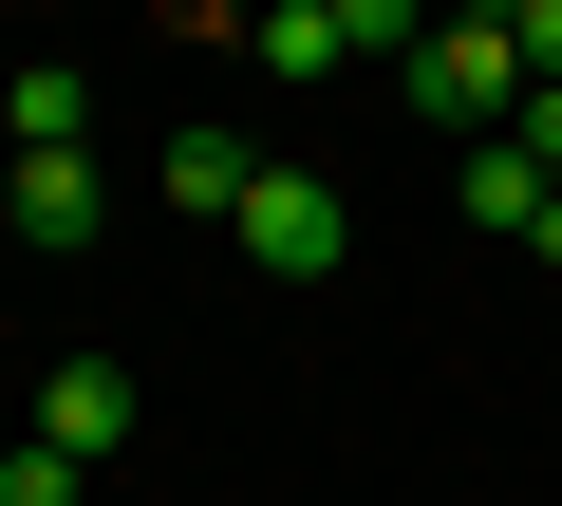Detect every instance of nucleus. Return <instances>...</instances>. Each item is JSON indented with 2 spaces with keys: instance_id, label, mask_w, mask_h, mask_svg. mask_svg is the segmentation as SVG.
I'll list each match as a JSON object with an SVG mask.
<instances>
[{
  "instance_id": "nucleus-1",
  "label": "nucleus",
  "mask_w": 562,
  "mask_h": 506,
  "mask_svg": "<svg viewBox=\"0 0 562 506\" xmlns=\"http://www.w3.org/2000/svg\"><path fill=\"white\" fill-rule=\"evenodd\" d=\"M394 94H413V113H431V132H506V113H525V57H506V38H487V20H431V38H413V76H394Z\"/></svg>"
},
{
  "instance_id": "nucleus-2",
  "label": "nucleus",
  "mask_w": 562,
  "mask_h": 506,
  "mask_svg": "<svg viewBox=\"0 0 562 506\" xmlns=\"http://www.w3.org/2000/svg\"><path fill=\"white\" fill-rule=\"evenodd\" d=\"M225 244H244V263H262V282H319V263H338V244H357V206H338L319 169H262Z\"/></svg>"
},
{
  "instance_id": "nucleus-3",
  "label": "nucleus",
  "mask_w": 562,
  "mask_h": 506,
  "mask_svg": "<svg viewBox=\"0 0 562 506\" xmlns=\"http://www.w3.org/2000/svg\"><path fill=\"white\" fill-rule=\"evenodd\" d=\"M113 431H132V375H113V357H57V375H38V450H76V469H94Z\"/></svg>"
},
{
  "instance_id": "nucleus-4",
  "label": "nucleus",
  "mask_w": 562,
  "mask_h": 506,
  "mask_svg": "<svg viewBox=\"0 0 562 506\" xmlns=\"http://www.w3.org/2000/svg\"><path fill=\"white\" fill-rule=\"evenodd\" d=\"M244 188H262V150H225V132H169V206H188V225H244Z\"/></svg>"
},
{
  "instance_id": "nucleus-5",
  "label": "nucleus",
  "mask_w": 562,
  "mask_h": 506,
  "mask_svg": "<svg viewBox=\"0 0 562 506\" xmlns=\"http://www.w3.org/2000/svg\"><path fill=\"white\" fill-rule=\"evenodd\" d=\"M20 244H94V150H20Z\"/></svg>"
},
{
  "instance_id": "nucleus-6",
  "label": "nucleus",
  "mask_w": 562,
  "mask_h": 506,
  "mask_svg": "<svg viewBox=\"0 0 562 506\" xmlns=\"http://www.w3.org/2000/svg\"><path fill=\"white\" fill-rule=\"evenodd\" d=\"M244 57H262V76H338L357 38H338V0H281V20H244Z\"/></svg>"
},
{
  "instance_id": "nucleus-7",
  "label": "nucleus",
  "mask_w": 562,
  "mask_h": 506,
  "mask_svg": "<svg viewBox=\"0 0 562 506\" xmlns=\"http://www.w3.org/2000/svg\"><path fill=\"white\" fill-rule=\"evenodd\" d=\"M525 206H543V169H525V150L487 132V150H469V225H506V244H525Z\"/></svg>"
},
{
  "instance_id": "nucleus-8",
  "label": "nucleus",
  "mask_w": 562,
  "mask_h": 506,
  "mask_svg": "<svg viewBox=\"0 0 562 506\" xmlns=\"http://www.w3.org/2000/svg\"><path fill=\"white\" fill-rule=\"evenodd\" d=\"M431 20H450V0H338V38H357V57H394V76H413V38H431Z\"/></svg>"
},
{
  "instance_id": "nucleus-9",
  "label": "nucleus",
  "mask_w": 562,
  "mask_h": 506,
  "mask_svg": "<svg viewBox=\"0 0 562 506\" xmlns=\"http://www.w3.org/2000/svg\"><path fill=\"white\" fill-rule=\"evenodd\" d=\"M0 132H20V150H76V76H57V57H38V76H20V94H0Z\"/></svg>"
},
{
  "instance_id": "nucleus-10",
  "label": "nucleus",
  "mask_w": 562,
  "mask_h": 506,
  "mask_svg": "<svg viewBox=\"0 0 562 506\" xmlns=\"http://www.w3.org/2000/svg\"><path fill=\"white\" fill-rule=\"evenodd\" d=\"M506 150H525V169L562 188V76H525V113H506Z\"/></svg>"
},
{
  "instance_id": "nucleus-11",
  "label": "nucleus",
  "mask_w": 562,
  "mask_h": 506,
  "mask_svg": "<svg viewBox=\"0 0 562 506\" xmlns=\"http://www.w3.org/2000/svg\"><path fill=\"white\" fill-rule=\"evenodd\" d=\"M0 506H76V450H0Z\"/></svg>"
},
{
  "instance_id": "nucleus-12",
  "label": "nucleus",
  "mask_w": 562,
  "mask_h": 506,
  "mask_svg": "<svg viewBox=\"0 0 562 506\" xmlns=\"http://www.w3.org/2000/svg\"><path fill=\"white\" fill-rule=\"evenodd\" d=\"M506 57H525V76H562V0H525V20H506Z\"/></svg>"
},
{
  "instance_id": "nucleus-13",
  "label": "nucleus",
  "mask_w": 562,
  "mask_h": 506,
  "mask_svg": "<svg viewBox=\"0 0 562 506\" xmlns=\"http://www.w3.org/2000/svg\"><path fill=\"white\" fill-rule=\"evenodd\" d=\"M525 263H562V188H543V206H525Z\"/></svg>"
},
{
  "instance_id": "nucleus-14",
  "label": "nucleus",
  "mask_w": 562,
  "mask_h": 506,
  "mask_svg": "<svg viewBox=\"0 0 562 506\" xmlns=\"http://www.w3.org/2000/svg\"><path fill=\"white\" fill-rule=\"evenodd\" d=\"M244 20H281V0H244Z\"/></svg>"
}]
</instances>
